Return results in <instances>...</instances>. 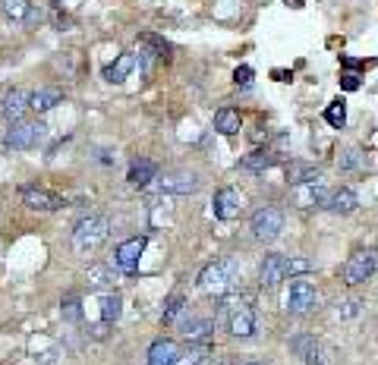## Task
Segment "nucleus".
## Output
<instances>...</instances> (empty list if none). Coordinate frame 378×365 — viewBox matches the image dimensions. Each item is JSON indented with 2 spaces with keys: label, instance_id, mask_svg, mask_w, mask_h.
I'll return each instance as SVG.
<instances>
[{
  "label": "nucleus",
  "instance_id": "1",
  "mask_svg": "<svg viewBox=\"0 0 378 365\" xmlns=\"http://www.w3.org/2000/svg\"><path fill=\"white\" fill-rule=\"evenodd\" d=\"M107 233H111L107 217H101V214H88V217H82L79 224H76V230H73V249L79 252V255H92V252L107 239Z\"/></svg>",
  "mask_w": 378,
  "mask_h": 365
},
{
  "label": "nucleus",
  "instance_id": "2",
  "mask_svg": "<svg viewBox=\"0 0 378 365\" xmlns=\"http://www.w3.org/2000/svg\"><path fill=\"white\" fill-rule=\"evenodd\" d=\"M237 287V264L233 262H214L199 274V289L205 296H220Z\"/></svg>",
  "mask_w": 378,
  "mask_h": 365
},
{
  "label": "nucleus",
  "instance_id": "3",
  "mask_svg": "<svg viewBox=\"0 0 378 365\" xmlns=\"http://www.w3.org/2000/svg\"><path fill=\"white\" fill-rule=\"evenodd\" d=\"M249 230H252V239H258V243H274L284 230V214L271 205L258 208L249 220Z\"/></svg>",
  "mask_w": 378,
  "mask_h": 365
},
{
  "label": "nucleus",
  "instance_id": "4",
  "mask_svg": "<svg viewBox=\"0 0 378 365\" xmlns=\"http://www.w3.org/2000/svg\"><path fill=\"white\" fill-rule=\"evenodd\" d=\"M44 136H48V126L44 123H25V120H16V123H10V129H6V136H4V148L25 151L35 142H41Z\"/></svg>",
  "mask_w": 378,
  "mask_h": 365
},
{
  "label": "nucleus",
  "instance_id": "5",
  "mask_svg": "<svg viewBox=\"0 0 378 365\" xmlns=\"http://www.w3.org/2000/svg\"><path fill=\"white\" fill-rule=\"evenodd\" d=\"M375 268H378L375 252H356V255H350V262L344 264V280L350 283V287H359V283H365L375 274Z\"/></svg>",
  "mask_w": 378,
  "mask_h": 365
},
{
  "label": "nucleus",
  "instance_id": "6",
  "mask_svg": "<svg viewBox=\"0 0 378 365\" xmlns=\"http://www.w3.org/2000/svg\"><path fill=\"white\" fill-rule=\"evenodd\" d=\"M315 306V287L302 277H290V293H287V312L290 315H306Z\"/></svg>",
  "mask_w": 378,
  "mask_h": 365
},
{
  "label": "nucleus",
  "instance_id": "7",
  "mask_svg": "<svg viewBox=\"0 0 378 365\" xmlns=\"http://www.w3.org/2000/svg\"><path fill=\"white\" fill-rule=\"evenodd\" d=\"M22 205L29 208V211L50 214V211H60V208L66 205V201H63L57 192H50V189H41V186H25V189H22Z\"/></svg>",
  "mask_w": 378,
  "mask_h": 365
},
{
  "label": "nucleus",
  "instance_id": "8",
  "mask_svg": "<svg viewBox=\"0 0 378 365\" xmlns=\"http://www.w3.org/2000/svg\"><path fill=\"white\" fill-rule=\"evenodd\" d=\"M145 245H148V239H145V236H132V239H126V243L117 245L113 262H117V268L123 271V274H136V271H139V258H142Z\"/></svg>",
  "mask_w": 378,
  "mask_h": 365
},
{
  "label": "nucleus",
  "instance_id": "9",
  "mask_svg": "<svg viewBox=\"0 0 378 365\" xmlns=\"http://www.w3.org/2000/svg\"><path fill=\"white\" fill-rule=\"evenodd\" d=\"M214 217L218 220H237L239 214H243V199H239L237 189H218L214 192Z\"/></svg>",
  "mask_w": 378,
  "mask_h": 365
},
{
  "label": "nucleus",
  "instance_id": "10",
  "mask_svg": "<svg viewBox=\"0 0 378 365\" xmlns=\"http://www.w3.org/2000/svg\"><path fill=\"white\" fill-rule=\"evenodd\" d=\"M158 186L167 195H189L199 189V176L189 173V170H174V173H164L161 180H158Z\"/></svg>",
  "mask_w": 378,
  "mask_h": 365
},
{
  "label": "nucleus",
  "instance_id": "11",
  "mask_svg": "<svg viewBox=\"0 0 378 365\" xmlns=\"http://www.w3.org/2000/svg\"><path fill=\"white\" fill-rule=\"evenodd\" d=\"M284 277H287V258L284 255H265L262 264H258V283H262L265 289H274Z\"/></svg>",
  "mask_w": 378,
  "mask_h": 365
},
{
  "label": "nucleus",
  "instance_id": "12",
  "mask_svg": "<svg viewBox=\"0 0 378 365\" xmlns=\"http://www.w3.org/2000/svg\"><path fill=\"white\" fill-rule=\"evenodd\" d=\"M255 324H258V318H255V308L246 302V306H239L237 312L227 318V331L233 334V337H252L255 334Z\"/></svg>",
  "mask_w": 378,
  "mask_h": 365
},
{
  "label": "nucleus",
  "instance_id": "13",
  "mask_svg": "<svg viewBox=\"0 0 378 365\" xmlns=\"http://www.w3.org/2000/svg\"><path fill=\"white\" fill-rule=\"evenodd\" d=\"M328 199H331V192H325L321 180L296 186V192H293V205H300V208H328Z\"/></svg>",
  "mask_w": 378,
  "mask_h": 365
},
{
  "label": "nucleus",
  "instance_id": "14",
  "mask_svg": "<svg viewBox=\"0 0 378 365\" xmlns=\"http://www.w3.org/2000/svg\"><path fill=\"white\" fill-rule=\"evenodd\" d=\"M29 101H31V94L25 92V88H13V92H6V94H4V104H0V113H4V120H10V123L22 120V113L29 110Z\"/></svg>",
  "mask_w": 378,
  "mask_h": 365
},
{
  "label": "nucleus",
  "instance_id": "15",
  "mask_svg": "<svg viewBox=\"0 0 378 365\" xmlns=\"http://www.w3.org/2000/svg\"><path fill=\"white\" fill-rule=\"evenodd\" d=\"M284 176H287L290 186H306V182H318L321 180V170L315 164H306V161H290L284 167Z\"/></svg>",
  "mask_w": 378,
  "mask_h": 365
},
{
  "label": "nucleus",
  "instance_id": "16",
  "mask_svg": "<svg viewBox=\"0 0 378 365\" xmlns=\"http://www.w3.org/2000/svg\"><path fill=\"white\" fill-rule=\"evenodd\" d=\"M277 161H281V155H277V151L255 148L252 155H246L243 161H239V170H246V173H265V170H271Z\"/></svg>",
  "mask_w": 378,
  "mask_h": 365
},
{
  "label": "nucleus",
  "instance_id": "17",
  "mask_svg": "<svg viewBox=\"0 0 378 365\" xmlns=\"http://www.w3.org/2000/svg\"><path fill=\"white\" fill-rule=\"evenodd\" d=\"M158 176V164L148 161V157H139V161L130 164V173H126V182H130L132 189H145L151 180Z\"/></svg>",
  "mask_w": 378,
  "mask_h": 365
},
{
  "label": "nucleus",
  "instance_id": "18",
  "mask_svg": "<svg viewBox=\"0 0 378 365\" xmlns=\"http://www.w3.org/2000/svg\"><path fill=\"white\" fill-rule=\"evenodd\" d=\"M176 359H180V346L174 343V340H155L148 350V365H176Z\"/></svg>",
  "mask_w": 378,
  "mask_h": 365
},
{
  "label": "nucleus",
  "instance_id": "19",
  "mask_svg": "<svg viewBox=\"0 0 378 365\" xmlns=\"http://www.w3.org/2000/svg\"><path fill=\"white\" fill-rule=\"evenodd\" d=\"M211 331H214V321H208V318H189L180 324V334L189 343H208V340H211Z\"/></svg>",
  "mask_w": 378,
  "mask_h": 365
},
{
  "label": "nucleus",
  "instance_id": "20",
  "mask_svg": "<svg viewBox=\"0 0 378 365\" xmlns=\"http://www.w3.org/2000/svg\"><path fill=\"white\" fill-rule=\"evenodd\" d=\"M356 208H359V195L346 186L334 189L331 199H328V211H334V214H353Z\"/></svg>",
  "mask_w": 378,
  "mask_h": 365
},
{
  "label": "nucleus",
  "instance_id": "21",
  "mask_svg": "<svg viewBox=\"0 0 378 365\" xmlns=\"http://www.w3.org/2000/svg\"><path fill=\"white\" fill-rule=\"evenodd\" d=\"M214 129H218L220 136H237V132L243 129V120H239V113L233 110V107H220V110L214 113Z\"/></svg>",
  "mask_w": 378,
  "mask_h": 365
},
{
  "label": "nucleus",
  "instance_id": "22",
  "mask_svg": "<svg viewBox=\"0 0 378 365\" xmlns=\"http://www.w3.org/2000/svg\"><path fill=\"white\" fill-rule=\"evenodd\" d=\"M63 101V94H60V88H38V92H31V101H29V107L35 113H48L50 107H57Z\"/></svg>",
  "mask_w": 378,
  "mask_h": 365
},
{
  "label": "nucleus",
  "instance_id": "23",
  "mask_svg": "<svg viewBox=\"0 0 378 365\" xmlns=\"http://www.w3.org/2000/svg\"><path fill=\"white\" fill-rule=\"evenodd\" d=\"M132 69H136V57H132V54H120L117 60H113L111 66L104 69V79L113 82V85H120V82H123L126 76L132 73Z\"/></svg>",
  "mask_w": 378,
  "mask_h": 365
},
{
  "label": "nucleus",
  "instance_id": "24",
  "mask_svg": "<svg viewBox=\"0 0 378 365\" xmlns=\"http://www.w3.org/2000/svg\"><path fill=\"white\" fill-rule=\"evenodd\" d=\"M337 167L344 170V173H356V170L365 167V155L359 148H344L337 155Z\"/></svg>",
  "mask_w": 378,
  "mask_h": 365
},
{
  "label": "nucleus",
  "instance_id": "25",
  "mask_svg": "<svg viewBox=\"0 0 378 365\" xmlns=\"http://www.w3.org/2000/svg\"><path fill=\"white\" fill-rule=\"evenodd\" d=\"M29 10H31L29 0H0V13H4L6 19H13V22H25V19H29Z\"/></svg>",
  "mask_w": 378,
  "mask_h": 365
},
{
  "label": "nucleus",
  "instance_id": "26",
  "mask_svg": "<svg viewBox=\"0 0 378 365\" xmlns=\"http://www.w3.org/2000/svg\"><path fill=\"white\" fill-rule=\"evenodd\" d=\"M85 277H88V287H92V289H107V287H113V271L107 268V264H92Z\"/></svg>",
  "mask_w": 378,
  "mask_h": 365
},
{
  "label": "nucleus",
  "instance_id": "27",
  "mask_svg": "<svg viewBox=\"0 0 378 365\" xmlns=\"http://www.w3.org/2000/svg\"><path fill=\"white\" fill-rule=\"evenodd\" d=\"M120 312H123V299H120L117 293H107V296H101V321H107V324H113V321L120 318Z\"/></svg>",
  "mask_w": 378,
  "mask_h": 365
},
{
  "label": "nucleus",
  "instance_id": "28",
  "mask_svg": "<svg viewBox=\"0 0 378 365\" xmlns=\"http://www.w3.org/2000/svg\"><path fill=\"white\" fill-rule=\"evenodd\" d=\"M139 44H145V48H148L155 57H161V60H167V57H170V44L164 41L161 35H151V31H142V35H139Z\"/></svg>",
  "mask_w": 378,
  "mask_h": 365
},
{
  "label": "nucleus",
  "instance_id": "29",
  "mask_svg": "<svg viewBox=\"0 0 378 365\" xmlns=\"http://www.w3.org/2000/svg\"><path fill=\"white\" fill-rule=\"evenodd\" d=\"M325 120H328V126L331 129H344V123H346V104L344 101H331V104L325 107Z\"/></svg>",
  "mask_w": 378,
  "mask_h": 365
},
{
  "label": "nucleus",
  "instance_id": "30",
  "mask_svg": "<svg viewBox=\"0 0 378 365\" xmlns=\"http://www.w3.org/2000/svg\"><path fill=\"white\" fill-rule=\"evenodd\" d=\"M211 352V343H192L186 352H180L176 365H202V359Z\"/></svg>",
  "mask_w": 378,
  "mask_h": 365
},
{
  "label": "nucleus",
  "instance_id": "31",
  "mask_svg": "<svg viewBox=\"0 0 378 365\" xmlns=\"http://www.w3.org/2000/svg\"><path fill=\"white\" fill-rule=\"evenodd\" d=\"M183 308H186V299H183L180 293L176 296H170L167 302H164V312H161V321L164 324H170V321H176L183 315Z\"/></svg>",
  "mask_w": 378,
  "mask_h": 365
},
{
  "label": "nucleus",
  "instance_id": "32",
  "mask_svg": "<svg viewBox=\"0 0 378 365\" xmlns=\"http://www.w3.org/2000/svg\"><path fill=\"white\" fill-rule=\"evenodd\" d=\"M315 264H312V258H306V255H290L287 258V277H302V274H309Z\"/></svg>",
  "mask_w": 378,
  "mask_h": 365
},
{
  "label": "nucleus",
  "instance_id": "33",
  "mask_svg": "<svg viewBox=\"0 0 378 365\" xmlns=\"http://www.w3.org/2000/svg\"><path fill=\"white\" fill-rule=\"evenodd\" d=\"M315 346L318 343H315V337H309V334H296V337L290 340V350H293L300 359H306V352H312Z\"/></svg>",
  "mask_w": 378,
  "mask_h": 365
},
{
  "label": "nucleus",
  "instance_id": "34",
  "mask_svg": "<svg viewBox=\"0 0 378 365\" xmlns=\"http://www.w3.org/2000/svg\"><path fill=\"white\" fill-rule=\"evenodd\" d=\"M60 315H63V318H66V321H79V318H82V306H79V296H73V293H69L66 299L60 302Z\"/></svg>",
  "mask_w": 378,
  "mask_h": 365
},
{
  "label": "nucleus",
  "instance_id": "35",
  "mask_svg": "<svg viewBox=\"0 0 378 365\" xmlns=\"http://www.w3.org/2000/svg\"><path fill=\"white\" fill-rule=\"evenodd\" d=\"M359 312H363V302H359V299H344V302H337V315H340V318H356Z\"/></svg>",
  "mask_w": 378,
  "mask_h": 365
},
{
  "label": "nucleus",
  "instance_id": "36",
  "mask_svg": "<svg viewBox=\"0 0 378 365\" xmlns=\"http://www.w3.org/2000/svg\"><path fill=\"white\" fill-rule=\"evenodd\" d=\"M252 76H255V73H252V66H237V69H233V82H237L239 88H249L252 85Z\"/></svg>",
  "mask_w": 378,
  "mask_h": 365
},
{
  "label": "nucleus",
  "instance_id": "37",
  "mask_svg": "<svg viewBox=\"0 0 378 365\" xmlns=\"http://www.w3.org/2000/svg\"><path fill=\"white\" fill-rule=\"evenodd\" d=\"M359 85H363V82H359V73H350V69H346V73L340 76V88H344V92H356Z\"/></svg>",
  "mask_w": 378,
  "mask_h": 365
},
{
  "label": "nucleus",
  "instance_id": "38",
  "mask_svg": "<svg viewBox=\"0 0 378 365\" xmlns=\"http://www.w3.org/2000/svg\"><path fill=\"white\" fill-rule=\"evenodd\" d=\"M340 66H344V69H350V73H353V69H365V66H375V60H353V57H340Z\"/></svg>",
  "mask_w": 378,
  "mask_h": 365
},
{
  "label": "nucleus",
  "instance_id": "39",
  "mask_svg": "<svg viewBox=\"0 0 378 365\" xmlns=\"http://www.w3.org/2000/svg\"><path fill=\"white\" fill-rule=\"evenodd\" d=\"M306 365H321V352H318V346H315L312 352H306Z\"/></svg>",
  "mask_w": 378,
  "mask_h": 365
},
{
  "label": "nucleus",
  "instance_id": "40",
  "mask_svg": "<svg viewBox=\"0 0 378 365\" xmlns=\"http://www.w3.org/2000/svg\"><path fill=\"white\" fill-rule=\"evenodd\" d=\"M104 324H107V321H104ZM104 324H94V327H88V331H92V337H98V340L104 337V334H107V331H104Z\"/></svg>",
  "mask_w": 378,
  "mask_h": 365
},
{
  "label": "nucleus",
  "instance_id": "41",
  "mask_svg": "<svg viewBox=\"0 0 378 365\" xmlns=\"http://www.w3.org/2000/svg\"><path fill=\"white\" fill-rule=\"evenodd\" d=\"M274 79H277V82H287L290 73H284V69H274Z\"/></svg>",
  "mask_w": 378,
  "mask_h": 365
},
{
  "label": "nucleus",
  "instance_id": "42",
  "mask_svg": "<svg viewBox=\"0 0 378 365\" xmlns=\"http://www.w3.org/2000/svg\"><path fill=\"white\" fill-rule=\"evenodd\" d=\"M211 365H227V359L224 356H214V362Z\"/></svg>",
  "mask_w": 378,
  "mask_h": 365
},
{
  "label": "nucleus",
  "instance_id": "43",
  "mask_svg": "<svg viewBox=\"0 0 378 365\" xmlns=\"http://www.w3.org/2000/svg\"><path fill=\"white\" fill-rule=\"evenodd\" d=\"M239 365H265V362H258V359H246V362H239Z\"/></svg>",
  "mask_w": 378,
  "mask_h": 365
},
{
  "label": "nucleus",
  "instance_id": "44",
  "mask_svg": "<svg viewBox=\"0 0 378 365\" xmlns=\"http://www.w3.org/2000/svg\"><path fill=\"white\" fill-rule=\"evenodd\" d=\"M293 6H302V0H293Z\"/></svg>",
  "mask_w": 378,
  "mask_h": 365
}]
</instances>
